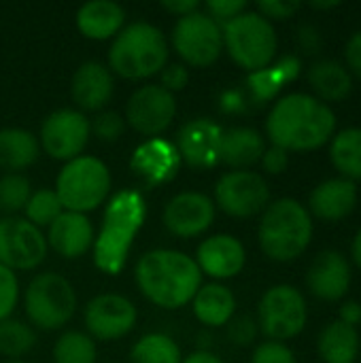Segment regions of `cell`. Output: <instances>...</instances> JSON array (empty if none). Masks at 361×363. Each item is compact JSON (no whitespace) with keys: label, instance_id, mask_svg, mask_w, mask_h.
Listing matches in <instances>:
<instances>
[{"label":"cell","instance_id":"22","mask_svg":"<svg viewBox=\"0 0 361 363\" xmlns=\"http://www.w3.org/2000/svg\"><path fill=\"white\" fill-rule=\"evenodd\" d=\"M113 74L100 62H83L70 81V96L81 111H100L113 98Z\"/></svg>","mask_w":361,"mask_h":363},{"label":"cell","instance_id":"6","mask_svg":"<svg viewBox=\"0 0 361 363\" xmlns=\"http://www.w3.org/2000/svg\"><path fill=\"white\" fill-rule=\"evenodd\" d=\"M109 166L94 155H79L64 164L55 181V196L64 211L89 213L96 211L111 191Z\"/></svg>","mask_w":361,"mask_h":363},{"label":"cell","instance_id":"17","mask_svg":"<svg viewBox=\"0 0 361 363\" xmlns=\"http://www.w3.org/2000/svg\"><path fill=\"white\" fill-rule=\"evenodd\" d=\"M215 221V202L200 191H183L164 208V225L179 238L204 234Z\"/></svg>","mask_w":361,"mask_h":363},{"label":"cell","instance_id":"36","mask_svg":"<svg viewBox=\"0 0 361 363\" xmlns=\"http://www.w3.org/2000/svg\"><path fill=\"white\" fill-rule=\"evenodd\" d=\"M23 211H26V219L32 225H36L38 230L43 225L49 228L64 213V208H62V204H60V200H57L53 189H38V191H34L30 196V200H28Z\"/></svg>","mask_w":361,"mask_h":363},{"label":"cell","instance_id":"19","mask_svg":"<svg viewBox=\"0 0 361 363\" xmlns=\"http://www.w3.org/2000/svg\"><path fill=\"white\" fill-rule=\"evenodd\" d=\"M247 262V251L243 242L232 234H215L200 242L196 253V264L202 274L213 279H232L236 277Z\"/></svg>","mask_w":361,"mask_h":363},{"label":"cell","instance_id":"25","mask_svg":"<svg viewBox=\"0 0 361 363\" xmlns=\"http://www.w3.org/2000/svg\"><path fill=\"white\" fill-rule=\"evenodd\" d=\"M266 140L255 128H230L221 138V162L234 170H247L262 160Z\"/></svg>","mask_w":361,"mask_h":363},{"label":"cell","instance_id":"24","mask_svg":"<svg viewBox=\"0 0 361 363\" xmlns=\"http://www.w3.org/2000/svg\"><path fill=\"white\" fill-rule=\"evenodd\" d=\"M126 23V11L113 0H91L77 11V28L89 40L115 38Z\"/></svg>","mask_w":361,"mask_h":363},{"label":"cell","instance_id":"37","mask_svg":"<svg viewBox=\"0 0 361 363\" xmlns=\"http://www.w3.org/2000/svg\"><path fill=\"white\" fill-rule=\"evenodd\" d=\"M89 130L102 143H115L126 130V119L115 111H104V113H98L94 117V121L89 123Z\"/></svg>","mask_w":361,"mask_h":363},{"label":"cell","instance_id":"44","mask_svg":"<svg viewBox=\"0 0 361 363\" xmlns=\"http://www.w3.org/2000/svg\"><path fill=\"white\" fill-rule=\"evenodd\" d=\"M160 77H162V87L170 94L185 89V85L189 83V70L185 64H179V62L166 64Z\"/></svg>","mask_w":361,"mask_h":363},{"label":"cell","instance_id":"32","mask_svg":"<svg viewBox=\"0 0 361 363\" xmlns=\"http://www.w3.org/2000/svg\"><path fill=\"white\" fill-rule=\"evenodd\" d=\"M183 355L179 345L166 334L143 336L130 353V363H181Z\"/></svg>","mask_w":361,"mask_h":363},{"label":"cell","instance_id":"23","mask_svg":"<svg viewBox=\"0 0 361 363\" xmlns=\"http://www.w3.org/2000/svg\"><path fill=\"white\" fill-rule=\"evenodd\" d=\"M357 185L345 177L319 183L309 196V213L321 221H340L355 211Z\"/></svg>","mask_w":361,"mask_h":363},{"label":"cell","instance_id":"11","mask_svg":"<svg viewBox=\"0 0 361 363\" xmlns=\"http://www.w3.org/2000/svg\"><path fill=\"white\" fill-rule=\"evenodd\" d=\"M215 204L230 217H253L270 204V187L253 170H230L215 185Z\"/></svg>","mask_w":361,"mask_h":363},{"label":"cell","instance_id":"40","mask_svg":"<svg viewBox=\"0 0 361 363\" xmlns=\"http://www.w3.org/2000/svg\"><path fill=\"white\" fill-rule=\"evenodd\" d=\"M245 11H247V2L245 0H209L204 4V13L213 21H217L221 28L226 23H230L234 17H238L240 13H245Z\"/></svg>","mask_w":361,"mask_h":363},{"label":"cell","instance_id":"27","mask_svg":"<svg viewBox=\"0 0 361 363\" xmlns=\"http://www.w3.org/2000/svg\"><path fill=\"white\" fill-rule=\"evenodd\" d=\"M194 315L206 328H221L228 325L236 313V298L234 294L219 283H209L198 289L194 296Z\"/></svg>","mask_w":361,"mask_h":363},{"label":"cell","instance_id":"38","mask_svg":"<svg viewBox=\"0 0 361 363\" xmlns=\"http://www.w3.org/2000/svg\"><path fill=\"white\" fill-rule=\"evenodd\" d=\"M19 300V283L13 270L0 264V321L9 319Z\"/></svg>","mask_w":361,"mask_h":363},{"label":"cell","instance_id":"12","mask_svg":"<svg viewBox=\"0 0 361 363\" xmlns=\"http://www.w3.org/2000/svg\"><path fill=\"white\" fill-rule=\"evenodd\" d=\"M47 255L43 232L21 217L0 219V264L13 272L34 270Z\"/></svg>","mask_w":361,"mask_h":363},{"label":"cell","instance_id":"48","mask_svg":"<svg viewBox=\"0 0 361 363\" xmlns=\"http://www.w3.org/2000/svg\"><path fill=\"white\" fill-rule=\"evenodd\" d=\"M343 323L355 328L357 323H361V304L357 300H349L340 306V317H338Z\"/></svg>","mask_w":361,"mask_h":363},{"label":"cell","instance_id":"26","mask_svg":"<svg viewBox=\"0 0 361 363\" xmlns=\"http://www.w3.org/2000/svg\"><path fill=\"white\" fill-rule=\"evenodd\" d=\"M309 83L321 102H340L353 89V77L349 68L338 60H317L309 68Z\"/></svg>","mask_w":361,"mask_h":363},{"label":"cell","instance_id":"18","mask_svg":"<svg viewBox=\"0 0 361 363\" xmlns=\"http://www.w3.org/2000/svg\"><path fill=\"white\" fill-rule=\"evenodd\" d=\"M306 285L313 296L334 302L347 296L351 287V264L349 259L334 249L321 251L309 272H306Z\"/></svg>","mask_w":361,"mask_h":363},{"label":"cell","instance_id":"45","mask_svg":"<svg viewBox=\"0 0 361 363\" xmlns=\"http://www.w3.org/2000/svg\"><path fill=\"white\" fill-rule=\"evenodd\" d=\"M262 166L268 174H283L289 166V153L281 147H268L262 155Z\"/></svg>","mask_w":361,"mask_h":363},{"label":"cell","instance_id":"13","mask_svg":"<svg viewBox=\"0 0 361 363\" xmlns=\"http://www.w3.org/2000/svg\"><path fill=\"white\" fill-rule=\"evenodd\" d=\"M89 134H91L89 121L81 111L60 108L47 115V119L43 121L38 145L49 157L60 162H70L83 153Z\"/></svg>","mask_w":361,"mask_h":363},{"label":"cell","instance_id":"28","mask_svg":"<svg viewBox=\"0 0 361 363\" xmlns=\"http://www.w3.org/2000/svg\"><path fill=\"white\" fill-rule=\"evenodd\" d=\"M302 70V62L300 57L296 55H285L281 57L277 64H270L262 70H255V72H249L247 77V85L251 89V96L257 100V102H268L272 98L279 96V91L298 79Z\"/></svg>","mask_w":361,"mask_h":363},{"label":"cell","instance_id":"42","mask_svg":"<svg viewBox=\"0 0 361 363\" xmlns=\"http://www.w3.org/2000/svg\"><path fill=\"white\" fill-rule=\"evenodd\" d=\"M300 2L298 0H262L257 2V13L264 15L268 21L272 19H289L296 15V11H300Z\"/></svg>","mask_w":361,"mask_h":363},{"label":"cell","instance_id":"2","mask_svg":"<svg viewBox=\"0 0 361 363\" xmlns=\"http://www.w3.org/2000/svg\"><path fill=\"white\" fill-rule=\"evenodd\" d=\"M134 277L143 296L168 311L189 304L202 287V272L196 259L174 249L147 251L138 259Z\"/></svg>","mask_w":361,"mask_h":363},{"label":"cell","instance_id":"5","mask_svg":"<svg viewBox=\"0 0 361 363\" xmlns=\"http://www.w3.org/2000/svg\"><path fill=\"white\" fill-rule=\"evenodd\" d=\"M168 40L160 28L147 21L126 26L109 49V66L123 79H149L168 64Z\"/></svg>","mask_w":361,"mask_h":363},{"label":"cell","instance_id":"16","mask_svg":"<svg viewBox=\"0 0 361 363\" xmlns=\"http://www.w3.org/2000/svg\"><path fill=\"white\" fill-rule=\"evenodd\" d=\"M223 128L213 119L198 117L187 121L177 134V151L181 162L196 170H211L221 162Z\"/></svg>","mask_w":361,"mask_h":363},{"label":"cell","instance_id":"51","mask_svg":"<svg viewBox=\"0 0 361 363\" xmlns=\"http://www.w3.org/2000/svg\"><path fill=\"white\" fill-rule=\"evenodd\" d=\"M340 2H336V0H330V2H311V6L313 9H334V6H338Z\"/></svg>","mask_w":361,"mask_h":363},{"label":"cell","instance_id":"35","mask_svg":"<svg viewBox=\"0 0 361 363\" xmlns=\"http://www.w3.org/2000/svg\"><path fill=\"white\" fill-rule=\"evenodd\" d=\"M32 196L30 181L19 172H9L0 177V213L13 217L15 213L23 211Z\"/></svg>","mask_w":361,"mask_h":363},{"label":"cell","instance_id":"39","mask_svg":"<svg viewBox=\"0 0 361 363\" xmlns=\"http://www.w3.org/2000/svg\"><path fill=\"white\" fill-rule=\"evenodd\" d=\"M257 330L260 325L251 315H234L228 323V338L236 347H249L257 338Z\"/></svg>","mask_w":361,"mask_h":363},{"label":"cell","instance_id":"47","mask_svg":"<svg viewBox=\"0 0 361 363\" xmlns=\"http://www.w3.org/2000/svg\"><path fill=\"white\" fill-rule=\"evenodd\" d=\"M162 6L177 15V17H185V15H191L196 11H200V2L198 0H164Z\"/></svg>","mask_w":361,"mask_h":363},{"label":"cell","instance_id":"8","mask_svg":"<svg viewBox=\"0 0 361 363\" xmlns=\"http://www.w3.org/2000/svg\"><path fill=\"white\" fill-rule=\"evenodd\" d=\"M26 313L28 319L40 330L64 328L77 311V294L68 279L55 272L36 274L26 289Z\"/></svg>","mask_w":361,"mask_h":363},{"label":"cell","instance_id":"4","mask_svg":"<svg viewBox=\"0 0 361 363\" xmlns=\"http://www.w3.org/2000/svg\"><path fill=\"white\" fill-rule=\"evenodd\" d=\"M257 238L262 251L274 262L300 257L313 238V217L306 206L294 198H281L266 206Z\"/></svg>","mask_w":361,"mask_h":363},{"label":"cell","instance_id":"49","mask_svg":"<svg viewBox=\"0 0 361 363\" xmlns=\"http://www.w3.org/2000/svg\"><path fill=\"white\" fill-rule=\"evenodd\" d=\"M181 363H223L215 353L211 351H196L189 357H185Z\"/></svg>","mask_w":361,"mask_h":363},{"label":"cell","instance_id":"46","mask_svg":"<svg viewBox=\"0 0 361 363\" xmlns=\"http://www.w3.org/2000/svg\"><path fill=\"white\" fill-rule=\"evenodd\" d=\"M345 60H347V68L349 72H353L355 77L361 79V30L353 32L351 38L347 40V47H345Z\"/></svg>","mask_w":361,"mask_h":363},{"label":"cell","instance_id":"41","mask_svg":"<svg viewBox=\"0 0 361 363\" xmlns=\"http://www.w3.org/2000/svg\"><path fill=\"white\" fill-rule=\"evenodd\" d=\"M251 363H298L296 355L289 347H285L283 342H262L253 355H251Z\"/></svg>","mask_w":361,"mask_h":363},{"label":"cell","instance_id":"43","mask_svg":"<svg viewBox=\"0 0 361 363\" xmlns=\"http://www.w3.org/2000/svg\"><path fill=\"white\" fill-rule=\"evenodd\" d=\"M296 43L298 49L306 55H315L323 49V34L317 26L313 23H302L296 30Z\"/></svg>","mask_w":361,"mask_h":363},{"label":"cell","instance_id":"21","mask_svg":"<svg viewBox=\"0 0 361 363\" xmlns=\"http://www.w3.org/2000/svg\"><path fill=\"white\" fill-rule=\"evenodd\" d=\"M94 225L85 215L64 211L49 225L47 247H51L60 257L79 259L94 247Z\"/></svg>","mask_w":361,"mask_h":363},{"label":"cell","instance_id":"9","mask_svg":"<svg viewBox=\"0 0 361 363\" xmlns=\"http://www.w3.org/2000/svg\"><path fill=\"white\" fill-rule=\"evenodd\" d=\"M309 319L306 300L294 285L270 287L257 306V325L274 342L298 336Z\"/></svg>","mask_w":361,"mask_h":363},{"label":"cell","instance_id":"30","mask_svg":"<svg viewBox=\"0 0 361 363\" xmlns=\"http://www.w3.org/2000/svg\"><path fill=\"white\" fill-rule=\"evenodd\" d=\"M317 351L326 363H355L360 355V334L355 328L336 319L321 330Z\"/></svg>","mask_w":361,"mask_h":363},{"label":"cell","instance_id":"29","mask_svg":"<svg viewBox=\"0 0 361 363\" xmlns=\"http://www.w3.org/2000/svg\"><path fill=\"white\" fill-rule=\"evenodd\" d=\"M40 155L38 138L23 128L0 130V170L19 172L32 166Z\"/></svg>","mask_w":361,"mask_h":363},{"label":"cell","instance_id":"3","mask_svg":"<svg viewBox=\"0 0 361 363\" xmlns=\"http://www.w3.org/2000/svg\"><path fill=\"white\" fill-rule=\"evenodd\" d=\"M145 217L147 204L136 189H123L109 200L102 228L94 238V264L100 272L117 277L123 270Z\"/></svg>","mask_w":361,"mask_h":363},{"label":"cell","instance_id":"15","mask_svg":"<svg viewBox=\"0 0 361 363\" xmlns=\"http://www.w3.org/2000/svg\"><path fill=\"white\" fill-rule=\"evenodd\" d=\"M85 328L87 336L111 342L130 334L136 325V306L117 294H102L87 302L85 306Z\"/></svg>","mask_w":361,"mask_h":363},{"label":"cell","instance_id":"1","mask_svg":"<svg viewBox=\"0 0 361 363\" xmlns=\"http://www.w3.org/2000/svg\"><path fill=\"white\" fill-rule=\"evenodd\" d=\"M334 130L336 115L330 104L302 91L279 98L266 119L268 138L287 153L319 149L332 140Z\"/></svg>","mask_w":361,"mask_h":363},{"label":"cell","instance_id":"14","mask_svg":"<svg viewBox=\"0 0 361 363\" xmlns=\"http://www.w3.org/2000/svg\"><path fill=\"white\" fill-rule=\"evenodd\" d=\"M177 115L174 94L166 91L162 85L138 87L126 104V121L143 136L157 138L166 132Z\"/></svg>","mask_w":361,"mask_h":363},{"label":"cell","instance_id":"52","mask_svg":"<svg viewBox=\"0 0 361 363\" xmlns=\"http://www.w3.org/2000/svg\"><path fill=\"white\" fill-rule=\"evenodd\" d=\"M6 363H26V362H21V359H9Z\"/></svg>","mask_w":361,"mask_h":363},{"label":"cell","instance_id":"10","mask_svg":"<svg viewBox=\"0 0 361 363\" xmlns=\"http://www.w3.org/2000/svg\"><path fill=\"white\" fill-rule=\"evenodd\" d=\"M172 47L185 64L206 68L215 64L223 51V30L204 11H196L177 19Z\"/></svg>","mask_w":361,"mask_h":363},{"label":"cell","instance_id":"31","mask_svg":"<svg viewBox=\"0 0 361 363\" xmlns=\"http://www.w3.org/2000/svg\"><path fill=\"white\" fill-rule=\"evenodd\" d=\"M330 160L349 181H361V128H345L332 136Z\"/></svg>","mask_w":361,"mask_h":363},{"label":"cell","instance_id":"20","mask_svg":"<svg viewBox=\"0 0 361 363\" xmlns=\"http://www.w3.org/2000/svg\"><path fill=\"white\" fill-rule=\"evenodd\" d=\"M130 166L147 185L153 187L168 183L177 177L181 157L172 143L164 138H149L147 143L134 149Z\"/></svg>","mask_w":361,"mask_h":363},{"label":"cell","instance_id":"34","mask_svg":"<svg viewBox=\"0 0 361 363\" xmlns=\"http://www.w3.org/2000/svg\"><path fill=\"white\" fill-rule=\"evenodd\" d=\"M36 345V334L28 323L4 319L0 321V355L19 359L21 355L30 353Z\"/></svg>","mask_w":361,"mask_h":363},{"label":"cell","instance_id":"7","mask_svg":"<svg viewBox=\"0 0 361 363\" xmlns=\"http://www.w3.org/2000/svg\"><path fill=\"white\" fill-rule=\"evenodd\" d=\"M221 30L223 47L240 68L255 72L272 64L279 49V36L272 21L264 15L257 11H245Z\"/></svg>","mask_w":361,"mask_h":363},{"label":"cell","instance_id":"33","mask_svg":"<svg viewBox=\"0 0 361 363\" xmlns=\"http://www.w3.org/2000/svg\"><path fill=\"white\" fill-rule=\"evenodd\" d=\"M98 351L91 336L83 332H66L55 340L53 362L55 363H96Z\"/></svg>","mask_w":361,"mask_h":363},{"label":"cell","instance_id":"50","mask_svg":"<svg viewBox=\"0 0 361 363\" xmlns=\"http://www.w3.org/2000/svg\"><path fill=\"white\" fill-rule=\"evenodd\" d=\"M351 255H353V262L361 268V230L355 234L353 238V245H351Z\"/></svg>","mask_w":361,"mask_h":363}]
</instances>
